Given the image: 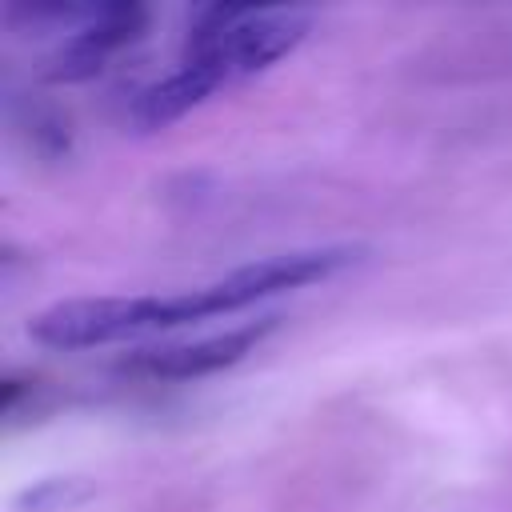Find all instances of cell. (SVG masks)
Listing matches in <instances>:
<instances>
[{"label": "cell", "mask_w": 512, "mask_h": 512, "mask_svg": "<svg viewBox=\"0 0 512 512\" xmlns=\"http://www.w3.org/2000/svg\"><path fill=\"white\" fill-rule=\"evenodd\" d=\"M224 84H228V72L216 60H208V56H184L172 76L148 84L132 100V124L140 132H160L168 124H176L180 116H188L192 108H200Z\"/></svg>", "instance_id": "obj_5"}, {"label": "cell", "mask_w": 512, "mask_h": 512, "mask_svg": "<svg viewBox=\"0 0 512 512\" xmlns=\"http://www.w3.org/2000/svg\"><path fill=\"white\" fill-rule=\"evenodd\" d=\"M308 28H312L308 12H256L240 4H212L192 12L184 56L216 60L228 72V84H236L296 52Z\"/></svg>", "instance_id": "obj_2"}, {"label": "cell", "mask_w": 512, "mask_h": 512, "mask_svg": "<svg viewBox=\"0 0 512 512\" xmlns=\"http://www.w3.org/2000/svg\"><path fill=\"white\" fill-rule=\"evenodd\" d=\"M368 256L364 244H324V248H300L252 260L244 268H232L228 276L172 292V296H80V300H56L44 312L32 316L28 336L44 348L60 352H84L104 348L120 340H140L152 332L184 328L212 316L244 312L268 296L296 292L320 280H332L348 268H356Z\"/></svg>", "instance_id": "obj_1"}, {"label": "cell", "mask_w": 512, "mask_h": 512, "mask_svg": "<svg viewBox=\"0 0 512 512\" xmlns=\"http://www.w3.org/2000/svg\"><path fill=\"white\" fill-rule=\"evenodd\" d=\"M88 496H92V484L84 476H48V480L28 484L16 496L12 508L16 512H64V508H76Z\"/></svg>", "instance_id": "obj_6"}, {"label": "cell", "mask_w": 512, "mask_h": 512, "mask_svg": "<svg viewBox=\"0 0 512 512\" xmlns=\"http://www.w3.org/2000/svg\"><path fill=\"white\" fill-rule=\"evenodd\" d=\"M144 24H148V12L140 4H104V8H92L72 28V36L60 44V52L52 56L44 80H52V84H80V80L100 76L104 64L144 32Z\"/></svg>", "instance_id": "obj_3"}, {"label": "cell", "mask_w": 512, "mask_h": 512, "mask_svg": "<svg viewBox=\"0 0 512 512\" xmlns=\"http://www.w3.org/2000/svg\"><path fill=\"white\" fill-rule=\"evenodd\" d=\"M276 328H280V316H264V320H248L240 328H228L220 336H204V340H192V344L144 348V352L132 356V368L152 376V380H200V376H212V372H224V368L240 364Z\"/></svg>", "instance_id": "obj_4"}]
</instances>
